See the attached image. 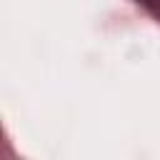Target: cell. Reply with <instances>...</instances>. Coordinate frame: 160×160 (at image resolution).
Returning a JSON list of instances; mask_svg holds the SVG:
<instances>
[{
	"instance_id": "cell-1",
	"label": "cell",
	"mask_w": 160,
	"mask_h": 160,
	"mask_svg": "<svg viewBox=\"0 0 160 160\" xmlns=\"http://www.w3.org/2000/svg\"><path fill=\"white\" fill-rule=\"evenodd\" d=\"M142 2H152V0H142Z\"/></svg>"
}]
</instances>
